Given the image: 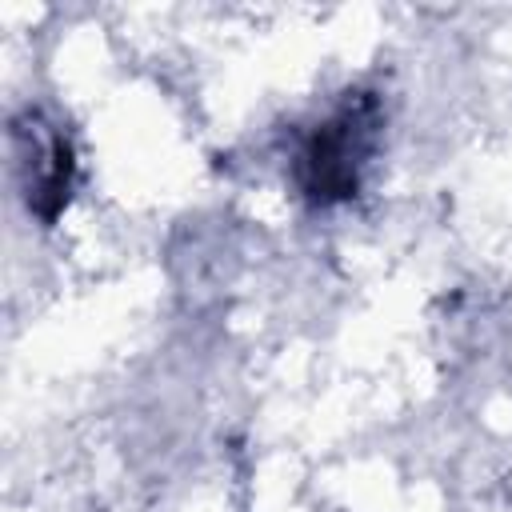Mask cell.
<instances>
[{
	"instance_id": "obj_1",
	"label": "cell",
	"mask_w": 512,
	"mask_h": 512,
	"mask_svg": "<svg viewBox=\"0 0 512 512\" xmlns=\"http://www.w3.org/2000/svg\"><path fill=\"white\" fill-rule=\"evenodd\" d=\"M372 104H352L324 120L316 136L308 140L300 168H304V192L320 204L344 200L356 192V168L368 156V136H372Z\"/></svg>"
}]
</instances>
